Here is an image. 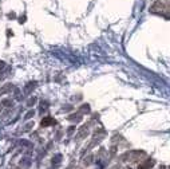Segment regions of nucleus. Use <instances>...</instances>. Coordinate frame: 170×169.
Returning a JSON list of instances; mask_svg holds the SVG:
<instances>
[{
  "label": "nucleus",
  "instance_id": "obj_1",
  "mask_svg": "<svg viewBox=\"0 0 170 169\" xmlns=\"http://www.w3.org/2000/svg\"><path fill=\"white\" fill-rule=\"evenodd\" d=\"M55 123H56V121H55L52 117H44V118L42 119L40 125H42L43 127H47V126H51V125H55Z\"/></svg>",
  "mask_w": 170,
  "mask_h": 169
}]
</instances>
